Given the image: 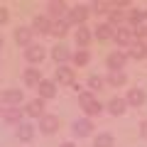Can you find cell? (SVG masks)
<instances>
[{
  "mask_svg": "<svg viewBox=\"0 0 147 147\" xmlns=\"http://www.w3.org/2000/svg\"><path fill=\"white\" fill-rule=\"evenodd\" d=\"M140 135L147 140V120H142V123H140Z\"/></svg>",
  "mask_w": 147,
  "mask_h": 147,
  "instance_id": "d6a6232c",
  "label": "cell"
},
{
  "mask_svg": "<svg viewBox=\"0 0 147 147\" xmlns=\"http://www.w3.org/2000/svg\"><path fill=\"white\" fill-rule=\"evenodd\" d=\"M3 22H7V7L0 5V25H3Z\"/></svg>",
  "mask_w": 147,
  "mask_h": 147,
  "instance_id": "1f68e13d",
  "label": "cell"
},
{
  "mask_svg": "<svg viewBox=\"0 0 147 147\" xmlns=\"http://www.w3.org/2000/svg\"><path fill=\"white\" fill-rule=\"evenodd\" d=\"M47 10H49V20H64V17L69 15V7H66V3H61V0H52L47 5Z\"/></svg>",
  "mask_w": 147,
  "mask_h": 147,
  "instance_id": "277c9868",
  "label": "cell"
},
{
  "mask_svg": "<svg viewBox=\"0 0 147 147\" xmlns=\"http://www.w3.org/2000/svg\"><path fill=\"white\" fill-rule=\"evenodd\" d=\"M115 30H118V27H113L110 22H100V25L93 30V34L98 37L100 42H105V39H113V37H115Z\"/></svg>",
  "mask_w": 147,
  "mask_h": 147,
  "instance_id": "5bb4252c",
  "label": "cell"
},
{
  "mask_svg": "<svg viewBox=\"0 0 147 147\" xmlns=\"http://www.w3.org/2000/svg\"><path fill=\"white\" fill-rule=\"evenodd\" d=\"M71 132L76 137H88L91 132H93V123H91V118H81V120H76L71 125Z\"/></svg>",
  "mask_w": 147,
  "mask_h": 147,
  "instance_id": "52a82bcc",
  "label": "cell"
},
{
  "mask_svg": "<svg viewBox=\"0 0 147 147\" xmlns=\"http://www.w3.org/2000/svg\"><path fill=\"white\" fill-rule=\"evenodd\" d=\"M37 91H39V98H42V100L54 98V96H57V84L49 81V79H42V84L37 86Z\"/></svg>",
  "mask_w": 147,
  "mask_h": 147,
  "instance_id": "2e32d148",
  "label": "cell"
},
{
  "mask_svg": "<svg viewBox=\"0 0 147 147\" xmlns=\"http://www.w3.org/2000/svg\"><path fill=\"white\" fill-rule=\"evenodd\" d=\"M74 37H76V44H79V49H86V47L91 44V37H93V34H91V30H88L86 25H81L79 30H76V34H74Z\"/></svg>",
  "mask_w": 147,
  "mask_h": 147,
  "instance_id": "ffe728a7",
  "label": "cell"
},
{
  "mask_svg": "<svg viewBox=\"0 0 147 147\" xmlns=\"http://www.w3.org/2000/svg\"><path fill=\"white\" fill-rule=\"evenodd\" d=\"M125 61H127V54H125V52H120V49L110 52V54H108V59H105V64H108L110 71H123Z\"/></svg>",
  "mask_w": 147,
  "mask_h": 147,
  "instance_id": "3957f363",
  "label": "cell"
},
{
  "mask_svg": "<svg viewBox=\"0 0 147 147\" xmlns=\"http://www.w3.org/2000/svg\"><path fill=\"white\" fill-rule=\"evenodd\" d=\"M74 79H76L74 69H69V66H57V71H54V84L71 86V84H74Z\"/></svg>",
  "mask_w": 147,
  "mask_h": 147,
  "instance_id": "8992f818",
  "label": "cell"
},
{
  "mask_svg": "<svg viewBox=\"0 0 147 147\" xmlns=\"http://www.w3.org/2000/svg\"><path fill=\"white\" fill-rule=\"evenodd\" d=\"M103 84H105V81L100 79V76H96V74H93V76H88V88H91V93H93V91H100V88H103Z\"/></svg>",
  "mask_w": 147,
  "mask_h": 147,
  "instance_id": "4dcf8cb0",
  "label": "cell"
},
{
  "mask_svg": "<svg viewBox=\"0 0 147 147\" xmlns=\"http://www.w3.org/2000/svg\"><path fill=\"white\" fill-rule=\"evenodd\" d=\"M113 39H115L120 47H132V44H135V32H132L130 27H118Z\"/></svg>",
  "mask_w": 147,
  "mask_h": 147,
  "instance_id": "5b68a950",
  "label": "cell"
},
{
  "mask_svg": "<svg viewBox=\"0 0 147 147\" xmlns=\"http://www.w3.org/2000/svg\"><path fill=\"white\" fill-rule=\"evenodd\" d=\"M52 25H54V22L49 20L47 15H37L34 22H32V30H34V32H42V34H52Z\"/></svg>",
  "mask_w": 147,
  "mask_h": 147,
  "instance_id": "9a60e30c",
  "label": "cell"
},
{
  "mask_svg": "<svg viewBox=\"0 0 147 147\" xmlns=\"http://www.w3.org/2000/svg\"><path fill=\"white\" fill-rule=\"evenodd\" d=\"M71 57H74V54L69 52V49L64 47V44H57V47L52 49V59H54V61L59 64V66H66V61H69Z\"/></svg>",
  "mask_w": 147,
  "mask_h": 147,
  "instance_id": "e0dca14e",
  "label": "cell"
},
{
  "mask_svg": "<svg viewBox=\"0 0 147 147\" xmlns=\"http://www.w3.org/2000/svg\"><path fill=\"white\" fill-rule=\"evenodd\" d=\"M147 20V12L140 10V7H130V12H127V22H130L132 27H142V22Z\"/></svg>",
  "mask_w": 147,
  "mask_h": 147,
  "instance_id": "44dd1931",
  "label": "cell"
},
{
  "mask_svg": "<svg viewBox=\"0 0 147 147\" xmlns=\"http://www.w3.org/2000/svg\"><path fill=\"white\" fill-rule=\"evenodd\" d=\"M17 137H20L22 142H30L32 137H34V125H30V123H20V125H17Z\"/></svg>",
  "mask_w": 147,
  "mask_h": 147,
  "instance_id": "603a6c76",
  "label": "cell"
},
{
  "mask_svg": "<svg viewBox=\"0 0 147 147\" xmlns=\"http://www.w3.org/2000/svg\"><path fill=\"white\" fill-rule=\"evenodd\" d=\"M113 7H115V3H108V0H96L93 3V12H98V15H110Z\"/></svg>",
  "mask_w": 147,
  "mask_h": 147,
  "instance_id": "484cf974",
  "label": "cell"
},
{
  "mask_svg": "<svg viewBox=\"0 0 147 147\" xmlns=\"http://www.w3.org/2000/svg\"><path fill=\"white\" fill-rule=\"evenodd\" d=\"M25 59L30 64H42L44 59V47H39V44H30V47L25 49Z\"/></svg>",
  "mask_w": 147,
  "mask_h": 147,
  "instance_id": "4fadbf2b",
  "label": "cell"
},
{
  "mask_svg": "<svg viewBox=\"0 0 147 147\" xmlns=\"http://www.w3.org/2000/svg\"><path fill=\"white\" fill-rule=\"evenodd\" d=\"M125 20H127V15L120 10V7H113V10H110V25L113 27H120Z\"/></svg>",
  "mask_w": 147,
  "mask_h": 147,
  "instance_id": "83f0119b",
  "label": "cell"
},
{
  "mask_svg": "<svg viewBox=\"0 0 147 147\" xmlns=\"http://www.w3.org/2000/svg\"><path fill=\"white\" fill-rule=\"evenodd\" d=\"M22 81H25L27 88H37V86L42 84V71H39V69H25Z\"/></svg>",
  "mask_w": 147,
  "mask_h": 147,
  "instance_id": "8fae6325",
  "label": "cell"
},
{
  "mask_svg": "<svg viewBox=\"0 0 147 147\" xmlns=\"http://www.w3.org/2000/svg\"><path fill=\"white\" fill-rule=\"evenodd\" d=\"M79 103H81V108H84L86 118H93V115H100V113H103V105L98 103V98H96L91 91H81L79 93Z\"/></svg>",
  "mask_w": 147,
  "mask_h": 147,
  "instance_id": "6da1fadb",
  "label": "cell"
},
{
  "mask_svg": "<svg viewBox=\"0 0 147 147\" xmlns=\"http://www.w3.org/2000/svg\"><path fill=\"white\" fill-rule=\"evenodd\" d=\"M32 37H34V30H32V27H17L15 30V42L20 44V47H30Z\"/></svg>",
  "mask_w": 147,
  "mask_h": 147,
  "instance_id": "7c38bea8",
  "label": "cell"
},
{
  "mask_svg": "<svg viewBox=\"0 0 147 147\" xmlns=\"http://www.w3.org/2000/svg\"><path fill=\"white\" fill-rule=\"evenodd\" d=\"M22 113H25V110H22L20 105H7V108H3V120L10 123V125H20Z\"/></svg>",
  "mask_w": 147,
  "mask_h": 147,
  "instance_id": "30bf717a",
  "label": "cell"
},
{
  "mask_svg": "<svg viewBox=\"0 0 147 147\" xmlns=\"http://www.w3.org/2000/svg\"><path fill=\"white\" fill-rule=\"evenodd\" d=\"M39 130L44 135H54L59 130V115H42L39 118Z\"/></svg>",
  "mask_w": 147,
  "mask_h": 147,
  "instance_id": "9c48e42d",
  "label": "cell"
},
{
  "mask_svg": "<svg viewBox=\"0 0 147 147\" xmlns=\"http://www.w3.org/2000/svg\"><path fill=\"white\" fill-rule=\"evenodd\" d=\"M25 113H27L30 118H42V115H44V100H42V98H32L30 103H27Z\"/></svg>",
  "mask_w": 147,
  "mask_h": 147,
  "instance_id": "d6986e66",
  "label": "cell"
},
{
  "mask_svg": "<svg viewBox=\"0 0 147 147\" xmlns=\"http://www.w3.org/2000/svg\"><path fill=\"white\" fill-rule=\"evenodd\" d=\"M86 17H88V7L86 5H76V7H71V10H69V15L64 17V20L69 22V25H84L86 22Z\"/></svg>",
  "mask_w": 147,
  "mask_h": 147,
  "instance_id": "7a4b0ae2",
  "label": "cell"
},
{
  "mask_svg": "<svg viewBox=\"0 0 147 147\" xmlns=\"http://www.w3.org/2000/svg\"><path fill=\"white\" fill-rule=\"evenodd\" d=\"M61 147H76V145H74V142H64Z\"/></svg>",
  "mask_w": 147,
  "mask_h": 147,
  "instance_id": "836d02e7",
  "label": "cell"
},
{
  "mask_svg": "<svg viewBox=\"0 0 147 147\" xmlns=\"http://www.w3.org/2000/svg\"><path fill=\"white\" fill-rule=\"evenodd\" d=\"M93 147H115V137L110 132H100V135H96Z\"/></svg>",
  "mask_w": 147,
  "mask_h": 147,
  "instance_id": "cb8c5ba5",
  "label": "cell"
},
{
  "mask_svg": "<svg viewBox=\"0 0 147 147\" xmlns=\"http://www.w3.org/2000/svg\"><path fill=\"white\" fill-rule=\"evenodd\" d=\"M0 105H3V103H0ZM0 115H3V108H0Z\"/></svg>",
  "mask_w": 147,
  "mask_h": 147,
  "instance_id": "d590c367",
  "label": "cell"
},
{
  "mask_svg": "<svg viewBox=\"0 0 147 147\" xmlns=\"http://www.w3.org/2000/svg\"><path fill=\"white\" fill-rule=\"evenodd\" d=\"M125 100H127V105H132V108H140V105H145L147 96H145V91H142V88H130Z\"/></svg>",
  "mask_w": 147,
  "mask_h": 147,
  "instance_id": "ac0fdd59",
  "label": "cell"
},
{
  "mask_svg": "<svg viewBox=\"0 0 147 147\" xmlns=\"http://www.w3.org/2000/svg\"><path fill=\"white\" fill-rule=\"evenodd\" d=\"M125 81H127L125 71H110V74H108V84L113 86V88H118V86H125Z\"/></svg>",
  "mask_w": 147,
  "mask_h": 147,
  "instance_id": "d4e9b609",
  "label": "cell"
},
{
  "mask_svg": "<svg viewBox=\"0 0 147 147\" xmlns=\"http://www.w3.org/2000/svg\"><path fill=\"white\" fill-rule=\"evenodd\" d=\"M22 88H7L0 93V103H5V105H20L22 103Z\"/></svg>",
  "mask_w": 147,
  "mask_h": 147,
  "instance_id": "ba28073f",
  "label": "cell"
},
{
  "mask_svg": "<svg viewBox=\"0 0 147 147\" xmlns=\"http://www.w3.org/2000/svg\"><path fill=\"white\" fill-rule=\"evenodd\" d=\"M127 57H132V59H145L147 57V47L145 44H140V42H135L130 47V52H127Z\"/></svg>",
  "mask_w": 147,
  "mask_h": 147,
  "instance_id": "f1b7e54d",
  "label": "cell"
},
{
  "mask_svg": "<svg viewBox=\"0 0 147 147\" xmlns=\"http://www.w3.org/2000/svg\"><path fill=\"white\" fill-rule=\"evenodd\" d=\"M71 61L76 64V66H86V64L91 61V54H88V49H79V52H74Z\"/></svg>",
  "mask_w": 147,
  "mask_h": 147,
  "instance_id": "4316f807",
  "label": "cell"
},
{
  "mask_svg": "<svg viewBox=\"0 0 147 147\" xmlns=\"http://www.w3.org/2000/svg\"><path fill=\"white\" fill-rule=\"evenodd\" d=\"M125 108H127V100L125 98H110V103H108V110L113 113V115H123L125 113Z\"/></svg>",
  "mask_w": 147,
  "mask_h": 147,
  "instance_id": "7402d4cb",
  "label": "cell"
},
{
  "mask_svg": "<svg viewBox=\"0 0 147 147\" xmlns=\"http://www.w3.org/2000/svg\"><path fill=\"white\" fill-rule=\"evenodd\" d=\"M66 32H69V22H66V20H57V22L52 25V34H54V37H64Z\"/></svg>",
  "mask_w": 147,
  "mask_h": 147,
  "instance_id": "f546056e",
  "label": "cell"
},
{
  "mask_svg": "<svg viewBox=\"0 0 147 147\" xmlns=\"http://www.w3.org/2000/svg\"><path fill=\"white\" fill-rule=\"evenodd\" d=\"M0 49H3V37H0Z\"/></svg>",
  "mask_w": 147,
  "mask_h": 147,
  "instance_id": "e575fe53",
  "label": "cell"
}]
</instances>
